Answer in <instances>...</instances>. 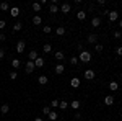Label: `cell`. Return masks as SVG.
Wrapping results in <instances>:
<instances>
[{
    "mask_svg": "<svg viewBox=\"0 0 122 121\" xmlns=\"http://www.w3.org/2000/svg\"><path fill=\"white\" fill-rule=\"evenodd\" d=\"M78 61H81V62H90V61H91V52L83 49V51L80 52V56H78Z\"/></svg>",
    "mask_w": 122,
    "mask_h": 121,
    "instance_id": "1",
    "label": "cell"
},
{
    "mask_svg": "<svg viewBox=\"0 0 122 121\" xmlns=\"http://www.w3.org/2000/svg\"><path fill=\"white\" fill-rule=\"evenodd\" d=\"M25 49H26V43H25L23 39H20L18 43H16V52H18V54H23Z\"/></svg>",
    "mask_w": 122,
    "mask_h": 121,
    "instance_id": "2",
    "label": "cell"
},
{
    "mask_svg": "<svg viewBox=\"0 0 122 121\" xmlns=\"http://www.w3.org/2000/svg\"><path fill=\"white\" fill-rule=\"evenodd\" d=\"M107 17H109V21H117V18H119V13H117L116 10H111Z\"/></svg>",
    "mask_w": 122,
    "mask_h": 121,
    "instance_id": "3",
    "label": "cell"
},
{
    "mask_svg": "<svg viewBox=\"0 0 122 121\" xmlns=\"http://www.w3.org/2000/svg\"><path fill=\"white\" fill-rule=\"evenodd\" d=\"M94 70H91V69H88V70H85V79H88V80H93L94 79Z\"/></svg>",
    "mask_w": 122,
    "mask_h": 121,
    "instance_id": "4",
    "label": "cell"
},
{
    "mask_svg": "<svg viewBox=\"0 0 122 121\" xmlns=\"http://www.w3.org/2000/svg\"><path fill=\"white\" fill-rule=\"evenodd\" d=\"M34 70V62L33 61H26V74H31Z\"/></svg>",
    "mask_w": 122,
    "mask_h": 121,
    "instance_id": "5",
    "label": "cell"
},
{
    "mask_svg": "<svg viewBox=\"0 0 122 121\" xmlns=\"http://www.w3.org/2000/svg\"><path fill=\"white\" fill-rule=\"evenodd\" d=\"M112 103H114V97H112V95H106V97H104V105L111 106Z\"/></svg>",
    "mask_w": 122,
    "mask_h": 121,
    "instance_id": "6",
    "label": "cell"
},
{
    "mask_svg": "<svg viewBox=\"0 0 122 121\" xmlns=\"http://www.w3.org/2000/svg\"><path fill=\"white\" fill-rule=\"evenodd\" d=\"M64 72H65V65L64 64H57L56 65V74L60 75V74H64Z\"/></svg>",
    "mask_w": 122,
    "mask_h": 121,
    "instance_id": "7",
    "label": "cell"
},
{
    "mask_svg": "<svg viewBox=\"0 0 122 121\" xmlns=\"http://www.w3.org/2000/svg\"><path fill=\"white\" fill-rule=\"evenodd\" d=\"M38 57H39L38 56V51H31V52H28V61H33V62H34Z\"/></svg>",
    "mask_w": 122,
    "mask_h": 121,
    "instance_id": "8",
    "label": "cell"
},
{
    "mask_svg": "<svg viewBox=\"0 0 122 121\" xmlns=\"http://www.w3.org/2000/svg\"><path fill=\"white\" fill-rule=\"evenodd\" d=\"M80 84H81V82H80V79H78V77H73V79L70 80V85H72L73 88H78V87H80Z\"/></svg>",
    "mask_w": 122,
    "mask_h": 121,
    "instance_id": "9",
    "label": "cell"
},
{
    "mask_svg": "<svg viewBox=\"0 0 122 121\" xmlns=\"http://www.w3.org/2000/svg\"><path fill=\"white\" fill-rule=\"evenodd\" d=\"M109 90H111V92H117V90H119V84H117L116 80L109 82Z\"/></svg>",
    "mask_w": 122,
    "mask_h": 121,
    "instance_id": "10",
    "label": "cell"
},
{
    "mask_svg": "<svg viewBox=\"0 0 122 121\" xmlns=\"http://www.w3.org/2000/svg\"><path fill=\"white\" fill-rule=\"evenodd\" d=\"M10 15H11L13 18H16V17L20 15V8L18 7H11V8H10Z\"/></svg>",
    "mask_w": 122,
    "mask_h": 121,
    "instance_id": "11",
    "label": "cell"
},
{
    "mask_svg": "<svg viewBox=\"0 0 122 121\" xmlns=\"http://www.w3.org/2000/svg\"><path fill=\"white\" fill-rule=\"evenodd\" d=\"M41 23H42V18H41V15H34V17H33V25L39 26Z\"/></svg>",
    "mask_w": 122,
    "mask_h": 121,
    "instance_id": "12",
    "label": "cell"
},
{
    "mask_svg": "<svg viewBox=\"0 0 122 121\" xmlns=\"http://www.w3.org/2000/svg\"><path fill=\"white\" fill-rule=\"evenodd\" d=\"M99 25H101V18H99V17H94V18L91 20V26H94V28H98Z\"/></svg>",
    "mask_w": 122,
    "mask_h": 121,
    "instance_id": "13",
    "label": "cell"
},
{
    "mask_svg": "<svg viewBox=\"0 0 122 121\" xmlns=\"http://www.w3.org/2000/svg\"><path fill=\"white\" fill-rule=\"evenodd\" d=\"M34 67H39V69L44 67V59H42V57H38V59L34 61Z\"/></svg>",
    "mask_w": 122,
    "mask_h": 121,
    "instance_id": "14",
    "label": "cell"
},
{
    "mask_svg": "<svg viewBox=\"0 0 122 121\" xmlns=\"http://www.w3.org/2000/svg\"><path fill=\"white\" fill-rule=\"evenodd\" d=\"M76 18L80 20V21H83V20L86 18V12H85V10H80V12L76 13Z\"/></svg>",
    "mask_w": 122,
    "mask_h": 121,
    "instance_id": "15",
    "label": "cell"
},
{
    "mask_svg": "<svg viewBox=\"0 0 122 121\" xmlns=\"http://www.w3.org/2000/svg\"><path fill=\"white\" fill-rule=\"evenodd\" d=\"M38 82H39V85H46L47 82H49V79H47L46 75H39V79H38Z\"/></svg>",
    "mask_w": 122,
    "mask_h": 121,
    "instance_id": "16",
    "label": "cell"
},
{
    "mask_svg": "<svg viewBox=\"0 0 122 121\" xmlns=\"http://www.w3.org/2000/svg\"><path fill=\"white\" fill-rule=\"evenodd\" d=\"M47 116H49V120H51V121H56V120H59V115H57V113L54 111V110H51V113H49Z\"/></svg>",
    "mask_w": 122,
    "mask_h": 121,
    "instance_id": "17",
    "label": "cell"
},
{
    "mask_svg": "<svg viewBox=\"0 0 122 121\" xmlns=\"http://www.w3.org/2000/svg\"><path fill=\"white\" fill-rule=\"evenodd\" d=\"M70 8H72V7H70V5H68V3H64V5H62V7H60V12H62V13H68V12H70Z\"/></svg>",
    "mask_w": 122,
    "mask_h": 121,
    "instance_id": "18",
    "label": "cell"
},
{
    "mask_svg": "<svg viewBox=\"0 0 122 121\" xmlns=\"http://www.w3.org/2000/svg\"><path fill=\"white\" fill-rule=\"evenodd\" d=\"M96 41H98V36H96V35H90V36H88V43H90V44H96Z\"/></svg>",
    "mask_w": 122,
    "mask_h": 121,
    "instance_id": "19",
    "label": "cell"
},
{
    "mask_svg": "<svg viewBox=\"0 0 122 121\" xmlns=\"http://www.w3.org/2000/svg\"><path fill=\"white\" fill-rule=\"evenodd\" d=\"M56 33H57V36H64L65 35V26H59L56 29Z\"/></svg>",
    "mask_w": 122,
    "mask_h": 121,
    "instance_id": "20",
    "label": "cell"
},
{
    "mask_svg": "<svg viewBox=\"0 0 122 121\" xmlns=\"http://www.w3.org/2000/svg\"><path fill=\"white\" fill-rule=\"evenodd\" d=\"M8 111H10V106H8V105H2V106H0V113H2V115H7Z\"/></svg>",
    "mask_w": 122,
    "mask_h": 121,
    "instance_id": "21",
    "label": "cell"
},
{
    "mask_svg": "<svg viewBox=\"0 0 122 121\" xmlns=\"http://www.w3.org/2000/svg\"><path fill=\"white\" fill-rule=\"evenodd\" d=\"M0 10H2V12H8L10 10L8 3H7V2H2V3H0Z\"/></svg>",
    "mask_w": 122,
    "mask_h": 121,
    "instance_id": "22",
    "label": "cell"
},
{
    "mask_svg": "<svg viewBox=\"0 0 122 121\" xmlns=\"http://www.w3.org/2000/svg\"><path fill=\"white\" fill-rule=\"evenodd\" d=\"M54 56H56V59H57V61H62V59L65 57V54H64L62 51H57V52H56V54H54Z\"/></svg>",
    "mask_w": 122,
    "mask_h": 121,
    "instance_id": "23",
    "label": "cell"
},
{
    "mask_svg": "<svg viewBox=\"0 0 122 121\" xmlns=\"http://www.w3.org/2000/svg\"><path fill=\"white\" fill-rule=\"evenodd\" d=\"M67 106H70V103H67L65 100L59 102V108H62V110H67Z\"/></svg>",
    "mask_w": 122,
    "mask_h": 121,
    "instance_id": "24",
    "label": "cell"
},
{
    "mask_svg": "<svg viewBox=\"0 0 122 121\" xmlns=\"http://www.w3.org/2000/svg\"><path fill=\"white\" fill-rule=\"evenodd\" d=\"M21 28H23V23H21V21H18V23L13 25V31H21Z\"/></svg>",
    "mask_w": 122,
    "mask_h": 121,
    "instance_id": "25",
    "label": "cell"
},
{
    "mask_svg": "<svg viewBox=\"0 0 122 121\" xmlns=\"http://www.w3.org/2000/svg\"><path fill=\"white\" fill-rule=\"evenodd\" d=\"M49 10H51V13H57V12H59V7H57V3H51Z\"/></svg>",
    "mask_w": 122,
    "mask_h": 121,
    "instance_id": "26",
    "label": "cell"
},
{
    "mask_svg": "<svg viewBox=\"0 0 122 121\" xmlns=\"http://www.w3.org/2000/svg\"><path fill=\"white\" fill-rule=\"evenodd\" d=\"M70 106H72L73 110H78V108H80V102H78V100H73V102L70 103Z\"/></svg>",
    "mask_w": 122,
    "mask_h": 121,
    "instance_id": "27",
    "label": "cell"
},
{
    "mask_svg": "<svg viewBox=\"0 0 122 121\" xmlns=\"http://www.w3.org/2000/svg\"><path fill=\"white\" fill-rule=\"evenodd\" d=\"M41 7H42V5L38 3V2H34V3H33V10H34V12H41Z\"/></svg>",
    "mask_w": 122,
    "mask_h": 121,
    "instance_id": "28",
    "label": "cell"
},
{
    "mask_svg": "<svg viewBox=\"0 0 122 121\" xmlns=\"http://www.w3.org/2000/svg\"><path fill=\"white\" fill-rule=\"evenodd\" d=\"M20 64H21V62H20V59H13V61H11V65H13V69H18Z\"/></svg>",
    "mask_w": 122,
    "mask_h": 121,
    "instance_id": "29",
    "label": "cell"
},
{
    "mask_svg": "<svg viewBox=\"0 0 122 121\" xmlns=\"http://www.w3.org/2000/svg\"><path fill=\"white\" fill-rule=\"evenodd\" d=\"M42 51H44V52H51V51H52V46H51V44H44V46H42Z\"/></svg>",
    "mask_w": 122,
    "mask_h": 121,
    "instance_id": "30",
    "label": "cell"
},
{
    "mask_svg": "<svg viewBox=\"0 0 122 121\" xmlns=\"http://www.w3.org/2000/svg\"><path fill=\"white\" fill-rule=\"evenodd\" d=\"M70 64H72V65H76V64H78V57H75V56L70 57Z\"/></svg>",
    "mask_w": 122,
    "mask_h": 121,
    "instance_id": "31",
    "label": "cell"
},
{
    "mask_svg": "<svg viewBox=\"0 0 122 121\" xmlns=\"http://www.w3.org/2000/svg\"><path fill=\"white\" fill-rule=\"evenodd\" d=\"M94 49H96V52H101V51H103V44H98V43H96V44H94Z\"/></svg>",
    "mask_w": 122,
    "mask_h": 121,
    "instance_id": "32",
    "label": "cell"
},
{
    "mask_svg": "<svg viewBox=\"0 0 122 121\" xmlns=\"http://www.w3.org/2000/svg\"><path fill=\"white\" fill-rule=\"evenodd\" d=\"M42 31H44L46 35H49V33H52V28H51V26H44V28H42Z\"/></svg>",
    "mask_w": 122,
    "mask_h": 121,
    "instance_id": "33",
    "label": "cell"
},
{
    "mask_svg": "<svg viewBox=\"0 0 122 121\" xmlns=\"http://www.w3.org/2000/svg\"><path fill=\"white\" fill-rule=\"evenodd\" d=\"M16 77H18V74H16L15 70H11V72H10V79H11V80H15Z\"/></svg>",
    "mask_w": 122,
    "mask_h": 121,
    "instance_id": "34",
    "label": "cell"
},
{
    "mask_svg": "<svg viewBox=\"0 0 122 121\" xmlns=\"http://www.w3.org/2000/svg\"><path fill=\"white\" fill-rule=\"evenodd\" d=\"M114 38H116V39H121L122 38V31H116V33H114Z\"/></svg>",
    "mask_w": 122,
    "mask_h": 121,
    "instance_id": "35",
    "label": "cell"
},
{
    "mask_svg": "<svg viewBox=\"0 0 122 121\" xmlns=\"http://www.w3.org/2000/svg\"><path fill=\"white\" fill-rule=\"evenodd\" d=\"M59 106V100H52V103H51V108H57Z\"/></svg>",
    "mask_w": 122,
    "mask_h": 121,
    "instance_id": "36",
    "label": "cell"
},
{
    "mask_svg": "<svg viewBox=\"0 0 122 121\" xmlns=\"http://www.w3.org/2000/svg\"><path fill=\"white\" fill-rule=\"evenodd\" d=\"M42 113H44V115H49V113H51V106H44V108H42Z\"/></svg>",
    "mask_w": 122,
    "mask_h": 121,
    "instance_id": "37",
    "label": "cell"
},
{
    "mask_svg": "<svg viewBox=\"0 0 122 121\" xmlns=\"http://www.w3.org/2000/svg\"><path fill=\"white\" fill-rule=\"evenodd\" d=\"M7 26V23H5V20H0V29H3Z\"/></svg>",
    "mask_w": 122,
    "mask_h": 121,
    "instance_id": "38",
    "label": "cell"
},
{
    "mask_svg": "<svg viewBox=\"0 0 122 121\" xmlns=\"http://www.w3.org/2000/svg\"><path fill=\"white\" fill-rule=\"evenodd\" d=\"M116 52H117V56H119V57H122V46L117 47V49H116Z\"/></svg>",
    "mask_w": 122,
    "mask_h": 121,
    "instance_id": "39",
    "label": "cell"
},
{
    "mask_svg": "<svg viewBox=\"0 0 122 121\" xmlns=\"http://www.w3.org/2000/svg\"><path fill=\"white\" fill-rule=\"evenodd\" d=\"M96 3H98V5H101V7H104V5H106V0H98Z\"/></svg>",
    "mask_w": 122,
    "mask_h": 121,
    "instance_id": "40",
    "label": "cell"
},
{
    "mask_svg": "<svg viewBox=\"0 0 122 121\" xmlns=\"http://www.w3.org/2000/svg\"><path fill=\"white\" fill-rule=\"evenodd\" d=\"M76 49H78V51H83V44H81V43H78V44H76Z\"/></svg>",
    "mask_w": 122,
    "mask_h": 121,
    "instance_id": "41",
    "label": "cell"
},
{
    "mask_svg": "<svg viewBox=\"0 0 122 121\" xmlns=\"http://www.w3.org/2000/svg\"><path fill=\"white\" fill-rule=\"evenodd\" d=\"M3 56H5V51H3V49H0V59H3Z\"/></svg>",
    "mask_w": 122,
    "mask_h": 121,
    "instance_id": "42",
    "label": "cell"
},
{
    "mask_svg": "<svg viewBox=\"0 0 122 121\" xmlns=\"http://www.w3.org/2000/svg\"><path fill=\"white\" fill-rule=\"evenodd\" d=\"M0 41H5V35L3 33H0Z\"/></svg>",
    "mask_w": 122,
    "mask_h": 121,
    "instance_id": "43",
    "label": "cell"
},
{
    "mask_svg": "<svg viewBox=\"0 0 122 121\" xmlns=\"http://www.w3.org/2000/svg\"><path fill=\"white\" fill-rule=\"evenodd\" d=\"M34 121H44L42 118H34Z\"/></svg>",
    "mask_w": 122,
    "mask_h": 121,
    "instance_id": "44",
    "label": "cell"
},
{
    "mask_svg": "<svg viewBox=\"0 0 122 121\" xmlns=\"http://www.w3.org/2000/svg\"><path fill=\"white\" fill-rule=\"evenodd\" d=\"M119 28H122V20H119Z\"/></svg>",
    "mask_w": 122,
    "mask_h": 121,
    "instance_id": "45",
    "label": "cell"
}]
</instances>
